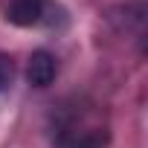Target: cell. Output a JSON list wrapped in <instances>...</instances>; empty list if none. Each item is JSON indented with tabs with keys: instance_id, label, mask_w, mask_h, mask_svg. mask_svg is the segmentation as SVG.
I'll use <instances>...</instances> for the list:
<instances>
[{
	"instance_id": "obj_1",
	"label": "cell",
	"mask_w": 148,
	"mask_h": 148,
	"mask_svg": "<svg viewBox=\"0 0 148 148\" xmlns=\"http://www.w3.org/2000/svg\"><path fill=\"white\" fill-rule=\"evenodd\" d=\"M55 73H58V64H55V55L47 52V49H38L29 55V64H26V82L32 87H49L55 82Z\"/></svg>"
},
{
	"instance_id": "obj_2",
	"label": "cell",
	"mask_w": 148,
	"mask_h": 148,
	"mask_svg": "<svg viewBox=\"0 0 148 148\" xmlns=\"http://www.w3.org/2000/svg\"><path fill=\"white\" fill-rule=\"evenodd\" d=\"M44 15V0H12L6 6V21L15 26H32Z\"/></svg>"
},
{
	"instance_id": "obj_3",
	"label": "cell",
	"mask_w": 148,
	"mask_h": 148,
	"mask_svg": "<svg viewBox=\"0 0 148 148\" xmlns=\"http://www.w3.org/2000/svg\"><path fill=\"white\" fill-rule=\"evenodd\" d=\"M108 145V131H90L73 142V148H105Z\"/></svg>"
},
{
	"instance_id": "obj_4",
	"label": "cell",
	"mask_w": 148,
	"mask_h": 148,
	"mask_svg": "<svg viewBox=\"0 0 148 148\" xmlns=\"http://www.w3.org/2000/svg\"><path fill=\"white\" fill-rule=\"evenodd\" d=\"M12 58H6V55H0V93H3L9 84H12Z\"/></svg>"
}]
</instances>
